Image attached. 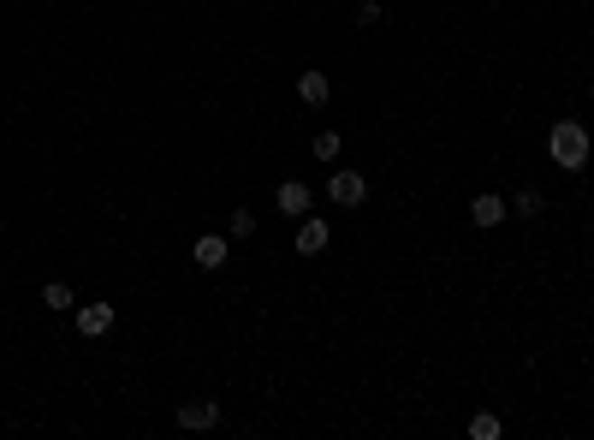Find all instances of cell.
Returning <instances> with one entry per match:
<instances>
[{
	"instance_id": "cell-1",
	"label": "cell",
	"mask_w": 594,
	"mask_h": 440,
	"mask_svg": "<svg viewBox=\"0 0 594 440\" xmlns=\"http://www.w3.org/2000/svg\"><path fill=\"white\" fill-rule=\"evenodd\" d=\"M589 126L582 119H552V131H547V161L559 173H582L589 167Z\"/></svg>"
},
{
	"instance_id": "cell-7",
	"label": "cell",
	"mask_w": 594,
	"mask_h": 440,
	"mask_svg": "<svg viewBox=\"0 0 594 440\" xmlns=\"http://www.w3.org/2000/svg\"><path fill=\"white\" fill-rule=\"evenodd\" d=\"M327 244H333V227H327L321 214H303L297 220V256H321Z\"/></svg>"
},
{
	"instance_id": "cell-10",
	"label": "cell",
	"mask_w": 594,
	"mask_h": 440,
	"mask_svg": "<svg viewBox=\"0 0 594 440\" xmlns=\"http://www.w3.org/2000/svg\"><path fill=\"white\" fill-rule=\"evenodd\" d=\"M42 304H48V310H54V315L78 310V298H71V286H66V280H48V286H42Z\"/></svg>"
},
{
	"instance_id": "cell-13",
	"label": "cell",
	"mask_w": 594,
	"mask_h": 440,
	"mask_svg": "<svg viewBox=\"0 0 594 440\" xmlns=\"http://www.w3.org/2000/svg\"><path fill=\"white\" fill-rule=\"evenodd\" d=\"M227 239H255V214L250 209H232L227 214Z\"/></svg>"
},
{
	"instance_id": "cell-15",
	"label": "cell",
	"mask_w": 594,
	"mask_h": 440,
	"mask_svg": "<svg viewBox=\"0 0 594 440\" xmlns=\"http://www.w3.org/2000/svg\"><path fill=\"white\" fill-rule=\"evenodd\" d=\"M381 18H386V6H381V0H363V6H357V24H363V30H375Z\"/></svg>"
},
{
	"instance_id": "cell-16",
	"label": "cell",
	"mask_w": 594,
	"mask_h": 440,
	"mask_svg": "<svg viewBox=\"0 0 594 440\" xmlns=\"http://www.w3.org/2000/svg\"><path fill=\"white\" fill-rule=\"evenodd\" d=\"M589 96H594V84H589Z\"/></svg>"
},
{
	"instance_id": "cell-5",
	"label": "cell",
	"mask_w": 594,
	"mask_h": 440,
	"mask_svg": "<svg viewBox=\"0 0 594 440\" xmlns=\"http://www.w3.org/2000/svg\"><path fill=\"white\" fill-rule=\"evenodd\" d=\"M190 256H197V268H202V274H214V268H227L232 239H227V232H202V239L190 244Z\"/></svg>"
},
{
	"instance_id": "cell-3",
	"label": "cell",
	"mask_w": 594,
	"mask_h": 440,
	"mask_svg": "<svg viewBox=\"0 0 594 440\" xmlns=\"http://www.w3.org/2000/svg\"><path fill=\"white\" fill-rule=\"evenodd\" d=\"M78 333H84V340H107V333H114V322H119V310L114 304H78Z\"/></svg>"
},
{
	"instance_id": "cell-4",
	"label": "cell",
	"mask_w": 594,
	"mask_h": 440,
	"mask_svg": "<svg viewBox=\"0 0 594 440\" xmlns=\"http://www.w3.org/2000/svg\"><path fill=\"white\" fill-rule=\"evenodd\" d=\"M172 417H179V428H190V435H209V428H220V405H214V398H184Z\"/></svg>"
},
{
	"instance_id": "cell-12",
	"label": "cell",
	"mask_w": 594,
	"mask_h": 440,
	"mask_svg": "<svg viewBox=\"0 0 594 440\" xmlns=\"http://www.w3.org/2000/svg\"><path fill=\"white\" fill-rule=\"evenodd\" d=\"M541 209H547V202H541V191H517V197H511V214H517V220H535Z\"/></svg>"
},
{
	"instance_id": "cell-11",
	"label": "cell",
	"mask_w": 594,
	"mask_h": 440,
	"mask_svg": "<svg viewBox=\"0 0 594 440\" xmlns=\"http://www.w3.org/2000/svg\"><path fill=\"white\" fill-rule=\"evenodd\" d=\"M499 435H506V423H499L494 411H476V417H469V440H499Z\"/></svg>"
},
{
	"instance_id": "cell-8",
	"label": "cell",
	"mask_w": 594,
	"mask_h": 440,
	"mask_svg": "<svg viewBox=\"0 0 594 440\" xmlns=\"http://www.w3.org/2000/svg\"><path fill=\"white\" fill-rule=\"evenodd\" d=\"M297 101H303V108H327V101H333V84H327V71H315V66L297 71Z\"/></svg>"
},
{
	"instance_id": "cell-2",
	"label": "cell",
	"mask_w": 594,
	"mask_h": 440,
	"mask_svg": "<svg viewBox=\"0 0 594 440\" xmlns=\"http://www.w3.org/2000/svg\"><path fill=\"white\" fill-rule=\"evenodd\" d=\"M327 202H333V209H363V202H368V179L351 173V167H339L333 179H327Z\"/></svg>"
},
{
	"instance_id": "cell-6",
	"label": "cell",
	"mask_w": 594,
	"mask_h": 440,
	"mask_svg": "<svg viewBox=\"0 0 594 440\" xmlns=\"http://www.w3.org/2000/svg\"><path fill=\"white\" fill-rule=\"evenodd\" d=\"M310 185H303V179H280V191H274V209L285 214V220H303V214H310Z\"/></svg>"
},
{
	"instance_id": "cell-14",
	"label": "cell",
	"mask_w": 594,
	"mask_h": 440,
	"mask_svg": "<svg viewBox=\"0 0 594 440\" xmlns=\"http://www.w3.org/2000/svg\"><path fill=\"white\" fill-rule=\"evenodd\" d=\"M339 149H345L339 131H315V161H339Z\"/></svg>"
},
{
	"instance_id": "cell-9",
	"label": "cell",
	"mask_w": 594,
	"mask_h": 440,
	"mask_svg": "<svg viewBox=\"0 0 594 440\" xmlns=\"http://www.w3.org/2000/svg\"><path fill=\"white\" fill-rule=\"evenodd\" d=\"M506 214H511V202H506V197H494V191H481V197L469 202V220H476L481 232H494L499 220H506Z\"/></svg>"
}]
</instances>
